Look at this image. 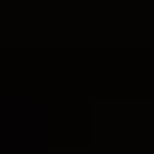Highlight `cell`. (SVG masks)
<instances>
[]
</instances>
